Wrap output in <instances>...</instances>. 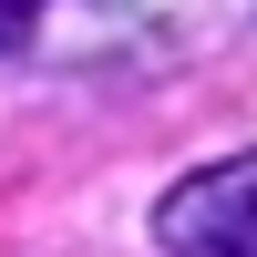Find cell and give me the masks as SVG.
<instances>
[{
  "label": "cell",
  "mask_w": 257,
  "mask_h": 257,
  "mask_svg": "<svg viewBox=\"0 0 257 257\" xmlns=\"http://www.w3.org/2000/svg\"><path fill=\"white\" fill-rule=\"evenodd\" d=\"M31 21H41V0H0V41H31Z\"/></svg>",
  "instance_id": "7a4b0ae2"
},
{
  "label": "cell",
  "mask_w": 257,
  "mask_h": 257,
  "mask_svg": "<svg viewBox=\"0 0 257 257\" xmlns=\"http://www.w3.org/2000/svg\"><path fill=\"white\" fill-rule=\"evenodd\" d=\"M155 237L175 257H257V155H226L196 185H175L165 216H155Z\"/></svg>",
  "instance_id": "6da1fadb"
}]
</instances>
